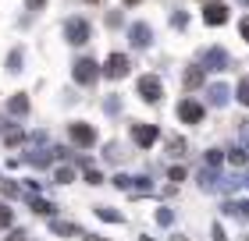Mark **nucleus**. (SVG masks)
Returning a JSON list of instances; mask_svg holds the SVG:
<instances>
[{"label":"nucleus","instance_id":"obj_1","mask_svg":"<svg viewBox=\"0 0 249 241\" xmlns=\"http://www.w3.org/2000/svg\"><path fill=\"white\" fill-rule=\"evenodd\" d=\"M203 113H207V110H203V103H199V99H182V103H178V117H182L185 124L203 121Z\"/></svg>","mask_w":249,"mask_h":241},{"label":"nucleus","instance_id":"obj_2","mask_svg":"<svg viewBox=\"0 0 249 241\" xmlns=\"http://www.w3.org/2000/svg\"><path fill=\"white\" fill-rule=\"evenodd\" d=\"M64 36H68V43H75V47H78V43L89 39V25L82 18H71V21H64Z\"/></svg>","mask_w":249,"mask_h":241},{"label":"nucleus","instance_id":"obj_3","mask_svg":"<svg viewBox=\"0 0 249 241\" xmlns=\"http://www.w3.org/2000/svg\"><path fill=\"white\" fill-rule=\"evenodd\" d=\"M160 93H164V89H160V78H153V75H142V78H139V96H142L146 103H157V99H160Z\"/></svg>","mask_w":249,"mask_h":241},{"label":"nucleus","instance_id":"obj_4","mask_svg":"<svg viewBox=\"0 0 249 241\" xmlns=\"http://www.w3.org/2000/svg\"><path fill=\"white\" fill-rule=\"evenodd\" d=\"M96 61H89V57H82V61L75 64V82L78 85H89V82H96Z\"/></svg>","mask_w":249,"mask_h":241},{"label":"nucleus","instance_id":"obj_5","mask_svg":"<svg viewBox=\"0 0 249 241\" xmlns=\"http://www.w3.org/2000/svg\"><path fill=\"white\" fill-rule=\"evenodd\" d=\"M203 21H207V25H224V21H228V7H224L221 0H213V4L203 7Z\"/></svg>","mask_w":249,"mask_h":241},{"label":"nucleus","instance_id":"obj_6","mask_svg":"<svg viewBox=\"0 0 249 241\" xmlns=\"http://www.w3.org/2000/svg\"><path fill=\"white\" fill-rule=\"evenodd\" d=\"M132 139L139 142L142 149H150V145H153L157 139H160V131H157L153 124H135V128H132Z\"/></svg>","mask_w":249,"mask_h":241},{"label":"nucleus","instance_id":"obj_7","mask_svg":"<svg viewBox=\"0 0 249 241\" xmlns=\"http://www.w3.org/2000/svg\"><path fill=\"white\" fill-rule=\"evenodd\" d=\"M68 135H71L75 145H93V142H96V131L89 128V124H71V128H68Z\"/></svg>","mask_w":249,"mask_h":241},{"label":"nucleus","instance_id":"obj_8","mask_svg":"<svg viewBox=\"0 0 249 241\" xmlns=\"http://www.w3.org/2000/svg\"><path fill=\"white\" fill-rule=\"evenodd\" d=\"M124 71H128V57L124 53H110L107 57V78H121Z\"/></svg>","mask_w":249,"mask_h":241},{"label":"nucleus","instance_id":"obj_9","mask_svg":"<svg viewBox=\"0 0 249 241\" xmlns=\"http://www.w3.org/2000/svg\"><path fill=\"white\" fill-rule=\"evenodd\" d=\"M207 67H210V71H224V67H228V53L217 50V47L207 50Z\"/></svg>","mask_w":249,"mask_h":241},{"label":"nucleus","instance_id":"obj_10","mask_svg":"<svg viewBox=\"0 0 249 241\" xmlns=\"http://www.w3.org/2000/svg\"><path fill=\"white\" fill-rule=\"evenodd\" d=\"M150 39H153V29L146 25V21H139V25L132 29V43H135V47H146Z\"/></svg>","mask_w":249,"mask_h":241},{"label":"nucleus","instance_id":"obj_11","mask_svg":"<svg viewBox=\"0 0 249 241\" xmlns=\"http://www.w3.org/2000/svg\"><path fill=\"white\" fill-rule=\"evenodd\" d=\"M224 213H228V216H239V220H249V199L228 202V206H224Z\"/></svg>","mask_w":249,"mask_h":241},{"label":"nucleus","instance_id":"obj_12","mask_svg":"<svg viewBox=\"0 0 249 241\" xmlns=\"http://www.w3.org/2000/svg\"><path fill=\"white\" fill-rule=\"evenodd\" d=\"M203 78H207V71H203V67H189V71H185V85H189V89H196Z\"/></svg>","mask_w":249,"mask_h":241},{"label":"nucleus","instance_id":"obj_13","mask_svg":"<svg viewBox=\"0 0 249 241\" xmlns=\"http://www.w3.org/2000/svg\"><path fill=\"white\" fill-rule=\"evenodd\" d=\"M210 103H213V107H224V103H228V89H224V85H213V89H210Z\"/></svg>","mask_w":249,"mask_h":241},{"label":"nucleus","instance_id":"obj_14","mask_svg":"<svg viewBox=\"0 0 249 241\" xmlns=\"http://www.w3.org/2000/svg\"><path fill=\"white\" fill-rule=\"evenodd\" d=\"M7 110H11V113H25V110H29V99H25V96H15V99L7 103Z\"/></svg>","mask_w":249,"mask_h":241},{"label":"nucleus","instance_id":"obj_15","mask_svg":"<svg viewBox=\"0 0 249 241\" xmlns=\"http://www.w3.org/2000/svg\"><path fill=\"white\" fill-rule=\"evenodd\" d=\"M32 213H39V216H53V206H50V202H43V199H32Z\"/></svg>","mask_w":249,"mask_h":241},{"label":"nucleus","instance_id":"obj_16","mask_svg":"<svg viewBox=\"0 0 249 241\" xmlns=\"http://www.w3.org/2000/svg\"><path fill=\"white\" fill-rule=\"evenodd\" d=\"M235 96H239L242 107H249V78H242V82H239V93H235Z\"/></svg>","mask_w":249,"mask_h":241},{"label":"nucleus","instance_id":"obj_17","mask_svg":"<svg viewBox=\"0 0 249 241\" xmlns=\"http://www.w3.org/2000/svg\"><path fill=\"white\" fill-rule=\"evenodd\" d=\"M7 227H11V209L0 202V231H7Z\"/></svg>","mask_w":249,"mask_h":241},{"label":"nucleus","instance_id":"obj_18","mask_svg":"<svg viewBox=\"0 0 249 241\" xmlns=\"http://www.w3.org/2000/svg\"><path fill=\"white\" fill-rule=\"evenodd\" d=\"M228 163H231V167H242V163H246V153H242V149H235V153H228Z\"/></svg>","mask_w":249,"mask_h":241},{"label":"nucleus","instance_id":"obj_19","mask_svg":"<svg viewBox=\"0 0 249 241\" xmlns=\"http://www.w3.org/2000/svg\"><path fill=\"white\" fill-rule=\"evenodd\" d=\"M207 163H210V167L221 163V153H217V149H210V153H207Z\"/></svg>","mask_w":249,"mask_h":241},{"label":"nucleus","instance_id":"obj_20","mask_svg":"<svg viewBox=\"0 0 249 241\" xmlns=\"http://www.w3.org/2000/svg\"><path fill=\"white\" fill-rule=\"evenodd\" d=\"M171 25H175V29H185V25H189V18H185V15H175V18H171Z\"/></svg>","mask_w":249,"mask_h":241},{"label":"nucleus","instance_id":"obj_21","mask_svg":"<svg viewBox=\"0 0 249 241\" xmlns=\"http://www.w3.org/2000/svg\"><path fill=\"white\" fill-rule=\"evenodd\" d=\"M167 177H171V181H185V170L182 167H171V174H167Z\"/></svg>","mask_w":249,"mask_h":241},{"label":"nucleus","instance_id":"obj_22","mask_svg":"<svg viewBox=\"0 0 249 241\" xmlns=\"http://www.w3.org/2000/svg\"><path fill=\"white\" fill-rule=\"evenodd\" d=\"M86 181H89V185H100L104 177H100V170H89V174H86Z\"/></svg>","mask_w":249,"mask_h":241},{"label":"nucleus","instance_id":"obj_23","mask_svg":"<svg viewBox=\"0 0 249 241\" xmlns=\"http://www.w3.org/2000/svg\"><path fill=\"white\" fill-rule=\"evenodd\" d=\"M57 181H61V185H68V181H71V170H68V167H64V170H57Z\"/></svg>","mask_w":249,"mask_h":241},{"label":"nucleus","instance_id":"obj_24","mask_svg":"<svg viewBox=\"0 0 249 241\" xmlns=\"http://www.w3.org/2000/svg\"><path fill=\"white\" fill-rule=\"evenodd\" d=\"M239 32H242V39L249 43V18H242V25H239Z\"/></svg>","mask_w":249,"mask_h":241},{"label":"nucleus","instance_id":"obj_25","mask_svg":"<svg viewBox=\"0 0 249 241\" xmlns=\"http://www.w3.org/2000/svg\"><path fill=\"white\" fill-rule=\"evenodd\" d=\"M7 241H25V234H21V231H15V234H11Z\"/></svg>","mask_w":249,"mask_h":241},{"label":"nucleus","instance_id":"obj_26","mask_svg":"<svg viewBox=\"0 0 249 241\" xmlns=\"http://www.w3.org/2000/svg\"><path fill=\"white\" fill-rule=\"evenodd\" d=\"M43 4H47V0H29V7H32V11H36V7H43Z\"/></svg>","mask_w":249,"mask_h":241},{"label":"nucleus","instance_id":"obj_27","mask_svg":"<svg viewBox=\"0 0 249 241\" xmlns=\"http://www.w3.org/2000/svg\"><path fill=\"white\" fill-rule=\"evenodd\" d=\"M124 4H139V0H124Z\"/></svg>","mask_w":249,"mask_h":241},{"label":"nucleus","instance_id":"obj_28","mask_svg":"<svg viewBox=\"0 0 249 241\" xmlns=\"http://www.w3.org/2000/svg\"><path fill=\"white\" fill-rule=\"evenodd\" d=\"M239 4H249V0H239Z\"/></svg>","mask_w":249,"mask_h":241}]
</instances>
